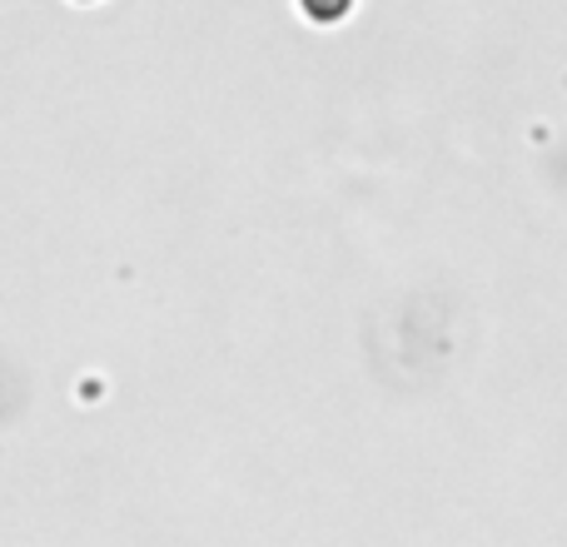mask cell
Masks as SVG:
<instances>
[{
	"mask_svg": "<svg viewBox=\"0 0 567 547\" xmlns=\"http://www.w3.org/2000/svg\"><path fill=\"white\" fill-rule=\"evenodd\" d=\"M349 6H353V0H303V10H309L319 25H333V20H343V16H349Z\"/></svg>",
	"mask_w": 567,
	"mask_h": 547,
	"instance_id": "obj_1",
	"label": "cell"
}]
</instances>
